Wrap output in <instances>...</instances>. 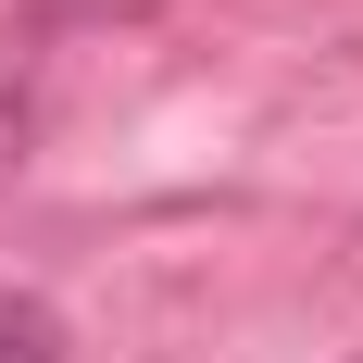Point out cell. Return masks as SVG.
<instances>
[{
  "label": "cell",
  "instance_id": "cell-1",
  "mask_svg": "<svg viewBox=\"0 0 363 363\" xmlns=\"http://www.w3.org/2000/svg\"><path fill=\"white\" fill-rule=\"evenodd\" d=\"M38 138V38H0V176L26 163Z\"/></svg>",
  "mask_w": 363,
  "mask_h": 363
},
{
  "label": "cell",
  "instance_id": "cell-2",
  "mask_svg": "<svg viewBox=\"0 0 363 363\" xmlns=\"http://www.w3.org/2000/svg\"><path fill=\"white\" fill-rule=\"evenodd\" d=\"M0 363H63V338H50L38 301H0Z\"/></svg>",
  "mask_w": 363,
  "mask_h": 363
}]
</instances>
